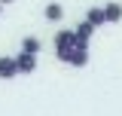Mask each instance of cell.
<instances>
[{
    "mask_svg": "<svg viewBox=\"0 0 122 116\" xmlns=\"http://www.w3.org/2000/svg\"><path fill=\"white\" fill-rule=\"evenodd\" d=\"M52 43H55V58H58V61H67L70 49H73L79 40H76V31H58Z\"/></svg>",
    "mask_w": 122,
    "mask_h": 116,
    "instance_id": "1",
    "label": "cell"
},
{
    "mask_svg": "<svg viewBox=\"0 0 122 116\" xmlns=\"http://www.w3.org/2000/svg\"><path fill=\"white\" fill-rule=\"evenodd\" d=\"M64 64H70V67H86L89 64V43H76L73 49H70V55H67V61Z\"/></svg>",
    "mask_w": 122,
    "mask_h": 116,
    "instance_id": "2",
    "label": "cell"
},
{
    "mask_svg": "<svg viewBox=\"0 0 122 116\" xmlns=\"http://www.w3.org/2000/svg\"><path fill=\"white\" fill-rule=\"evenodd\" d=\"M15 64H18V76H30L37 70V55L34 52H18L15 55Z\"/></svg>",
    "mask_w": 122,
    "mask_h": 116,
    "instance_id": "3",
    "label": "cell"
},
{
    "mask_svg": "<svg viewBox=\"0 0 122 116\" xmlns=\"http://www.w3.org/2000/svg\"><path fill=\"white\" fill-rule=\"evenodd\" d=\"M12 76H18L15 55H0V79H12Z\"/></svg>",
    "mask_w": 122,
    "mask_h": 116,
    "instance_id": "4",
    "label": "cell"
},
{
    "mask_svg": "<svg viewBox=\"0 0 122 116\" xmlns=\"http://www.w3.org/2000/svg\"><path fill=\"white\" fill-rule=\"evenodd\" d=\"M73 31H76V40H79V43H92V37H95V31H98V28L92 25L89 18H82V21H79Z\"/></svg>",
    "mask_w": 122,
    "mask_h": 116,
    "instance_id": "5",
    "label": "cell"
},
{
    "mask_svg": "<svg viewBox=\"0 0 122 116\" xmlns=\"http://www.w3.org/2000/svg\"><path fill=\"white\" fill-rule=\"evenodd\" d=\"M43 18H46V21H52V25H58L61 18H64V6L55 3V0H52V3H46V6H43Z\"/></svg>",
    "mask_w": 122,
    "mask_h": 116,
    "instance_id": "6",
    "label": "cell"
},
{
    "mask_svg": "<svg viewBox=\"0 0 122 116\" xmlns=\"http://www.w3.org/2000/svg\"><path fill=\"white\" fill-rule=\"evenodd\" d=\"M104 15H107V25H119L122 21V3H116V0L104 3Z\"/></svg>",
    "mask_w": 122,
    "mask_h": 116,
    "instance_id": "7",
    "label": "cell"
},
{
    "mask_svg": "<svg viewBox=\"0 0 122 116\" xmlns=\"http://www.w3.org/2000/svg\"><path fill=\"white\" fill-rule=\"evenodd\" d=\"M86 18H89L95 28H104L107 25V15H104V6H92L89 12H86Z\"/></svg>",
    "mask_w": 122,
    "mask_h": 116,
    "instance_id": "8",
    "label": "cell"
},
{
    "mask_svg": "<svg viewBox=\"0 0 122 116\" xmlns=\"http://www.w3.org/2000/svg\"><path fill=\"white\" fill-rule=\"evenodd\" d=\"M40 49H43V43H40V37H34V34H28V37L21 40V52H34V55H40Z\"/></svg>",
    "mask_w": 122,
    "mask_h": 116,
    "instance_id": "9",
    "label": "cell"
},
{
    "mask_svg": "<svg viewBox=\"0 0 122 116\" xmlns=\"http://www.w3.org/2000/svg\"><path fill=\"white\" fill-rule=\"evenodd\" d=\"M0 3H3V6H6V3H12V0H0Z\"/></svg>",
    "mask_w": 122,
    "mask_h": 116,
    "instance_id": "10",
    "label": "cell"
},
{
    "mask_svg": "<svg viewBox=\"0 0 122 116\" xmlns=\"http://www.w3.org/2000/svg\"><path fill=\"white\" fill-rule=\"evenodd\" d=\"M0 15H3V3H0Z\"/></svg>",
    "mask_w": 122,
    "mask_h": 116,
    "instance_id": "11",
    "label": "cell"
}]
</instances>
